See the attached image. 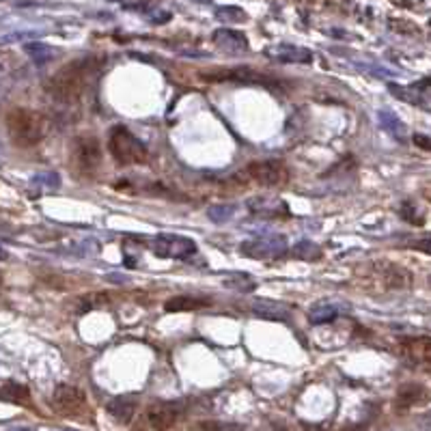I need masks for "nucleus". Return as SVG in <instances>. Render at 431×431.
<instances>
[{
	"label": "nucleus",
	"mask_w": 431,
	"mask_h": 431,
	"mask_svg": "<svg viewBox=\"0 0 431 431\" xmlns=\"http://www.w3.org/2000/svg\"><path fill=\"white\" fill-rule=\"evenodd\" d=\"M104 56H82L65 63L45 80V93L63 106L78 104L104 69Z\"/></svg>",
	"instance_id": "obj_1"
},
{
	"label": "nucleus",
	"mask_w": 431,
	"mask_h": 431,
	"mask_svg": "<svg viewBox=\"0 0 431 431\" xmlns=\"http://www.w3.org/2000/svg\"><path fill=\"white\" fill-rule=\"evenodd\" d=\"M7 132L13 145L18 147H35L45 136V119L30 108H13L7 113Z\"/></svg>",
	"instance_id": "obj_2"
},
{
	"label": "nucleus",
	"mask_w": 431,
	"mask_h": 431,
	"mask_svg": "<svg viewBox=\"0 0 431 431\" xmlns=\"http://www.w3.org/2000/svg\"><path fill=\"white\" fill-rule=\"evenodd\" d=\"M362 285L375 294H390L404 291L412 285V274L406 267L390 263V261H375L369 267H364Z\"/></svg>",
	"instance_id": "obj_3"
},
{
	"label": "nucleus",
	"mask_w": 431,
	"mask_h": 431,
	"mask_svg": "<svg viewBox=\"0 0 431 431\" xmlns=\"http://www.w3.org/2000/svg\"><path fill=\"white\" fill-rule=\"evenodd\" d=\"M108 151L115 157V162L121 166H136V164H145L149 151L142 145L140 138H136L127 127L115 125L110 130L108 136Z\"/></svg>",
	"instance_id": "obj_4"
},
{
	"label": "nucleus",
	"mask_w": 431,
	"mask_h": 431,
	"mask_svg": "<svg viewBox=\"0 0 431 431\" xmlns=\"http://www.w3.org/2000/svg\"><path fill=\"white\" fill-rule=\"evenodd\" d=\"M102 159H104L102 145L95 136L82 134L74 140L71 151H69V164L76 168L78 175H82V177H93V175L100 170Z\"/></svg>",
	"instance_id": "obj_5"
},
{
	"label": "nucleus",
	"mask_w": 431,
	"mask_h": 431,
	"mask_svg": "<svg viewBox=\"0 0 431 431\" xmlns=\"http://www.w3.org/2000/svg\"><path fill=\"white\" fill-rule=\"evenodd\" d=\"M50 404L52 410L65 419H87V414H91L85 390L71 384H58L52 393Z\"/></svg>",
	"instance_id": "obj_6"
},
{
	"label": "nucleus",
	"mask_w": 431,
	"mask_h": 431,
	"mask_svg": "<svg viewBox=\"0 0 431 431\" xmlns=\"http://www.w3.org/2000/svg\"><path fill=\"white\" fill-rule=\"evenodd\" d=\"M239 252L254 261H276L289 252V244H287L285 235L267 233V235H257V237L246 239V242L239 246Z\"/></svg>",
	"instance_id": "obj_7"
},
{
	"label": "nucleus",
	"mask_w": 431,
	"mask_h": 431,
	"mask_svg": "<svg viewBox=\"0 0 431 431\" xmlns=\"http://www.w3.org/2000/svg\"><path fill=\"white\" fill-rule=\"evenodd\" d=\"M184 406L179 401H153L145 410L138 423L140 431H166L181 419Z\"/></svg>",
	"instance_id": "obj_8"
},
{
	"label": "nucleus",
	"mask_w": 431,
	"mask_h": 431,
	"mask_svg": "<svg viewBox=\"0 0 431 431\" xmlns=\"http://www.w3.org/2000/svg\"><path fill=\"white\" fill-rule=\"evenodd\" d=\"M149 248L155 257H162V259H192L197 254V244L195 239L190 237H184V235H175V233H159L155 235L151 242H149Z\"/></svg>",
	"instance_id": "obj_9"
},
{
	"label": "nucleus",
	"mask_w": 431,
	"mask_h": 431,
	"mask_svg": "<svg viewBox=\"0 0 431 431\" xmlns=\"http://www.w3.org/2000/svg\"><path fill=\"white\" fill-rule=\"evenodd\" d=\"M203 80L207 82H239V85H261V87H269V89H276L278 87V80L269 78L265 74H259L257 69L252 67H218L216 71L212 74H201Z\"/></svg>",
	"instance_id": "obj_10"
},
{
	"label": "nucleus",
	"mask_w": 431,
	"mask_h": 431,
	"mask_svg": "<svg viewBox=\"0 0 431 431\" xmlns=\"http://www.w3.org/2000/svg\"><path fill=\"white\" fill-rule=\"evenodd\" d=\"M246 177L252 179L254 184H259L263 188H278L287 179H289V173H287L285 164L278 159H261V162H250L246 166Z\"/></svg>",
	"instance_id": "obj_11"
},
{
	"label": "nucleus",
	"mask_w": 431,
	"mask_h": 431,
	"mask_svg": "<svg viewBox=\"0 0 431 431\" xmlns=\"http://www.w3.org/2000/svg\"><path fill=\"white\" fill-rule=\"evenodd\" d=\"M388 91L406 104L429 110V78H423L421 82L414 85H388Z\"/></svg>",
	"instance_id": "obj_12"
},
{
	"label": "nucleus",
	"mask_w": 431,
	"mask_h": 431,
	"mask_svg": "<svg viewBox=\"0 0 431 431\" xmlns=\"http://www.w3.org/2000/svg\"><path fill=\"white\" fill-rule=\"evenodd\" d=\"M212 43L218 47L220 52L225 54H244L248 52V39L244 33H239V30H233V28H218L216 33L212 35Z\"/></svg>",
	"instance_id": "obj_13"
},
{
	"label": "nucleus",
	"mask_w": 431,
	"mask_h": 431,
	"mask_svg": "<svg viewBox=\"0 0 431 431\" xmlns=\"http://www.w3.org/2000/svg\"><path fill=\"white\" fill-rule=\"evenodd\" d=\"M404 360L412 366H429L431 360V341L429 337H417V339H406L399 345Z\"/></svg>",
	"instance_id": "obj_14"
},
{
	"label": "nucleus",
	"mask_w": 431,
	"mask_h": 431,
	"mask_svg": "<svg viewBox=\"0 0 431 431\" xmlns=\"http://www.w3.org/2000/svg\"><path fill=\"white\" fill-rule=\"evenodd\" d=\"M248 210L254 216H261V218H285V216H289V205L278 197H267V195L252 197L248 201Z\"/></svg>",
	"instance_id": "obj_15"
},
{
	"label": "nucleus",
	"mask_w": 431,
	"mask_h": 431,
	"mask_svg": "<svg viewBox=\"0 0 431 431\" xmlns=\"http://www.w3.org/2000/svg\"><path fill=\"white\" fill-rule=\"evenodd\" d=\"M265 54L269 58L278 60V63H300V65H305V63H313V58H315V54L309 50V47L294 45V43L272 45V47H267Z\"/></svg>",
	"instance_id": "obj_16"
},
{
	"label": "nucleus",
	"mask_w": 431,
	"mask_h": 431,
	"mask_svg": "<svg viewBox=\"0 0 431 431\" xmlns=\"http://www.w3.org/2000/svg\"><path fill=\"white\" fill-rule=\"evenodd\" d=\"M250 311L263 317V319H272V322H287L291 317L294 307L285 305V302H276V300H265V298H254L250 302Z\"/></svg>",
	"instance_id": "obj_17"
},
{
	"label": "nucleus",
	"mask_w": 431,
	"mask_h": 431,
	"mask_svg": "<svg viewBox=\"0 0 431 431\" xmlns=\"http://www.w3.org/2000/svg\"><path fill=\"white\" fill-rule=\"evenodd\" d=\"M429 399V393L423 384H406L397 390L395 408L397 412H410L419 406H425Z\"/></svg>",
	"instance_id": "obj_18"
},
{
	"label": "nucleus",
	"mask_w": 431,
	"mask_h": 431,
	"mask_svg": "<svg viewBox=\"0 0 431 431\" xmlns=\"http://www.w3.org/2000/svg\"><path fill=\"white\" fill-rule=\"evenodd\" d=\"M136 410H138V399L134 395L115 397L106 404V412L121 425L132 423V419L136 417Z\"/></svg>",
	"instance_id": "obj_19"
},
{
	"label": "nucleus",
	"mask_w": 431,
	"mask_h": 431,
	"mask_svg": "<svg viewBox=\"0 0 431 431\" xmlns=\"http://www.w3.org/2000/svg\"><path fill=\"white\" fill-rule=\"evenodd\" d=\"M341 313H345V307L343 305H339V302H328V300H324V302H317V305L311 307V311H309V322L315 324V326H319V324H330Z\"/></svg>",
	"instance_id": "obj_20"
},
{
	"label": "nucleus",
	"mask_w": 431,
	"mask_h": 431,
	"mask_svg": "<svg viewBox=\"0 0 431 431\" xmlns=\"http://www.w3.org/2000/svg\"><path fill=\"white\" fill-rule=\"evenodd\" d=\"M212 302L207 300V298H199V296H175L170 300H166V305H164V311L168 313H184V311H199V309H205V307H210Z\"/></svg>",
	"instance_id": "obj_21"
},
{
	"label": "nucleus",
	"mask_w": 431,
	"mask_h": 431,
	"mask_svg": "<svg viewBox=\"0 0 431 431\" xmlns=\"http://www.w3.org/2000/svg\"><path fill=\"white\" fill-rule=\"evenodd\" d=\"M379 125H382V130L390 134L395 140H406V134H408L406 125L395 113H390V110H379Z\"/></svg>",
	"instance_id": "obj_22"
},
{
	"label": "nucleus",
	"mask_w": 431,
	"mask_h": 431,
	"mask_svg": "<svg viewBox=\"0 0 431 431\" xmlns=\"http://www.w3.org/2000/svg\"><path fill=\"white\" fill-rule=\"evenodd\" d=\"M0 399H3V401H11V404L28 406L30 404V393H28L26 386L18 384V382H7V384L0 388Z\"/></svg>",
	"instance_id": "obj_23"
},
{
	"label": "nucleus",
	"mask_w": 431,
	"mask_h": 431,
	"mask_svg": "<svg viewBox=\"0 0 431 431\" xmlns=\"http://www.w3.org/2000/svg\"><path fill=\"white\" fill-rule=\"evenodd\" d=\"M291 254L296 259H302V261H319L324 257V250H322V246L309 242V239H302V242H298L291 248Z\"/></svg>",
	"instance_id": "obj_24"
},
{
	"label": "nucleus",
	"mask_w": 431,
	"mask_h": 431,
	"mask_svg": "<svg viewBox=\"0 0 431 431\" xmlns=\"http://www.w3.org/2000/svg\"><path fill=\"white\" fill-rule=\"evenodd\" d=\"M190 431H246V427L227 421H197L190 425Z\"/></svg>",
	"instance_id": "obj_25"
},
{
	"label": "nucleus",
	"mask_w": 431,
	"mask_h": 431,
	"mask_svg": "<svg viewBox=\"0 0 431 431\" xmlns=\"http://www.w3.org/2000/svg\"><path fill=\"white\" fill-rule=\"evenodd\" d=\"M216 18L222 20V22H227V24H239V22H246L248 15H246L244 9L227 5V7H218L216 9Z\"/></svg>",
	"instance_id": "obj_26"
},
{
	"label": "nucleus",
	"mask_w": 431,
	"mask_h": 431,
	"mask_svg": "<svg viewBox=\"0 0 431 431\" xmlns=\"http://www.w3.org/2000/svg\"><path fill=\"white\" fill-rule=\"evenodd\" d=\"M24 50L28 52V56H33L37 63H45V60H50L52 58V54H54V50L52 47H47V45H43V43H28Z\"/></svg>",
	"instance_id": "obj_27"
},
{
	"label": "nucleus",
	"mask_w": 431,
	"mask_h": 431,
	"mask_svg": "<svg viewBox=\"0 0 431 431\" xmlns=\"http://www.w3.org/2000/svg\"><path fill=\"white\" fill-rule=\"evenodd\" d=\"M235 210H237L235 205H214V207H210L207 216H210L214 222H227L235 214Z\"/></svg>",
	"instance_id": "obj_28"
},
{
	"label": "nucleus",
	"mask_w": 431,
	"mask_h": 431,
	"mask_svg": "<svg viewBox=\"0 0 431 431\" xmlns=\"http://www.w3.org/2000/svg\"><path fill=\"white\" fill-rule=\"evenodd\" d=\"M227 287H233L237 291H252L254 289V280L248 278V274H233L229 280H225Z\"/></svg>",
	"instance_id": "obj_29"
},
{
	"label": "nucleus",
	"mask_w": 431,
	"mask_h": 431,
	"mask_svg": "<svg viewBox=\"0 0 431 431\" xmlns=\"http://www.w3.org/2000/svg\"><path fill=\"white\" fill-rule=\"evenodd\" d=\"M33 184L37 188H43V190H54V188H58L60 179H58L56 173H43V175H39V177L33 179Z\"/></svg>",
	"instance_id": "obj_30"
},
{
	"label": "nucleus",
	"mask_w": 431,
	"mask_h": 431,
	"mask_svg": "<svg viewBox=\"0 0 431 431\" xmlns=\"http://www.w3.org/2000/svg\"><path fill=\"white\" fill-rule=\"evenodd\" d=\"M414 142H419V145H421L423 149H429V140H427V136H425V134L414 136Z\"/></svg>",
	"instance_id": "obj_31"
},
{
	"label": "nucleus",
	"mask_w": 431,
	"mask_h": 431,
	"mask_svg": "<svg viewBox=\"0 0 431 431\" xmlns=\"http://www.w3.org/2000/svg\"><path fill=\"white\" fill-rule=\"evenodd\" d=\"M7 259H9V252H7V248L0 246V261H7Z\"/></svg>",
	"instance_id": "obj_32"
},
{
	"label": "nucleus",
	"mask_w": 431,
	"mask_h": 431,
	"mask_svg": "<svg viewBox=\"0 0 431 431\" xmlns=\"http://www.w3.org/2000/svg\"><path fill=\"white\" fill-rule=\"evenodd\" d=\"M9 431H30L28 427H11Z\"/></svg>",
	"instance_id": "obj_33"
},
{
	"label": "nucleus",
	"mask_w": 431,
	"mask_h": 431,
	"mask_svg": "<svg viewBox=\"0 0 431 431\" xmlns=\"http://www.w3.org/2000/svg\"><path fill=\"white\" fill-rule=\"evenodd\" d=\"M0 71H5V63H3V58H0Z\"/></svg>",
	"instance_id": "obj_34"
},
{
	"label": "nucleus",
	"mask_w": 431,
	"mask_h": 431,
	"mask_svg": "<svg viewBox=\"0 0 431 431\" xmlns=\"http://www.w3.org/2000/svg\"><path fill=\"white\" fill-rule=\"evenodd\" d=\"M0 287H3V274H0Z\"/></svg>",
	"instance_id": "obj_35"
}]
</instances>
